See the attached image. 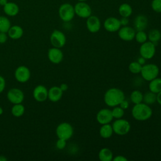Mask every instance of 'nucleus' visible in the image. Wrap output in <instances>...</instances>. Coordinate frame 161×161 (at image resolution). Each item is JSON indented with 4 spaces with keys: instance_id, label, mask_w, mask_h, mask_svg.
I'll use <instances>...</instances> for the list:
<instances>
[{
    "instance_id": "nucleus-46",
    "label": "nucleus",
    "mask_w": 161,
    "mask_h": 161,
    "mask_svg": "<svg viewBox=\"0 0 161 161\" xmlns=\"http://www.w3.org/2000/svg\"><path fill=\"white\" fill-rule=\"evenodd\" d=\"M3 113V109L0 106V115H1Z\"/></svg>"
},
{
    "instance_id": "nucleus-13",
    "label": "nucleus",
    "mask_w": 161,
    "mask_h": 161,
    "mask_svg": "<svg viewBox=\"0 0 161 161\" xmlns=\"http://www.w3.org/2000/svg\"><path fill=\"white\" fill-rule=\"evenodd\" d=\"M118 31L119 38L125 42H130L135 39L136 30L131 26H123L121 27Z\"/></svg>"
},
{
    "instance_id": "nucleus-16",
    "label": "nucleus",
    "mask_w": 161,
    "mask_h": 161,
    "mask_svg": "<svg viewBox=\"0 0 161 161\" xmlns=\"http://www.w3.org/2000/svg\"><path fill=\"white\" fill-rule=\"evenodd\" d=\"M121 27L120 21L116 17H109L104 22V28L108 32L113 33L118 31Z\"/></svg>"
},
{
    "instance_id": "nucleus-15",
    "label": "nucleus",
    "mask_w": 161,
    "mask_h": 161,
    "mask_svg": "<svg viewBox=\"0 0 161 161\" xmlns=\"http://www.w3.org/2000/svg\"><path fill=\"white\" fill-rule=\"evenodd\" d=\"M48 58L53 64H60L64 58V53L59 48L52 47L48 49L47 53Z\"/></svg>"
},
{
    "instance_id": "nucleus-18",
    "label": "nucleus",
    "mask_w": 161,
    "mask_h": 161,
    "mask_svg": "<svg viewBox=\"0 0 161 161\" xmlns=\"http://www.w3.org/2000/svg\"><path fill=\"white\" fill-rule=\"evenodd\" d=\"M148 18L143 14L137 15L133 22L134 29L136 31H144L148 25Z\"/></svg>"
},
{
    "instance_id": "nucleus-9",
    "label": "nucleus",
    "mask_w": 161,
    "mask_h": 161,
    "mask_svg": "<svg viewBox=\"0 0 161 161\" xmlns=\"http://www.w3.org/2000/svg\"><path fill=\"white\" fill-rule=\"evenodd\" d=\"M74 7L75 14L80 18L87 19L91 15V8L85 1H79Z\"/></svg>"
},
{
    "instance_id": "nucleus-47",
    "label": "nucleus",
    "mask_w": 161,
    "mask_h": 161,
    "mask_svg": "<svg viewBox=\"0 0 161 161\" xmlns=\"http://www.w3.org/2000/svg\"><path fill=\"white\" fill-rule=\"evenodd\" d=\"M78 1H87V0H77Z\"/></svg>"
},
{
    "instance_id": "nucleus-41",
    "label": "nucleus",
    "mask_w": 161,
    "mask_h": 161,
    "mask_svg": "<svg viewBox=\"0 0 161 161\" xmlns=\"http://www.w3.org/2000/svg\"><path fill=\"white\" fill-rule=\"evenodd\" d=\"M59 87H60V88L61 89V90H62L63 92L66 91L68 89V88H69L68 85H67V84H65V83H62V84H61Z\"/></svg>"
},
{
    "instance_id": "nucleus-17",
    "label": "nucleus",
    "mask_w": 161,
    "mask_h": 161,
    "mask_svg": "<svg viewBox=\"0 0 161 161\" xmlns=\"http://www.w3.org/2000/svg\"><path fill=\"white\" fill-rule=\"evenodd\" d=\"M33 97L38 102H44L48 99V89L43 85H38L33 89Z\"/></svg>"
},
{
    "instance_id": "nucleus-19",
    "label": "nucleus",
    "mask_w": 161,
    "mask_h": 161,
    "mask_svg": "<svg viewBox=\"0 0 161 161\" xmlns=\"http://www.w3.org/2000/svg\"><path fill=\"white\" fill-rule=\"evenodd\" d=\"M63 92L59 86H52L48 90V99L53 103L58 102L61 99Z\"/></svg>"
},
{
    "instance_id": "nucleus-1",
    "label": "nucleus",
    "mask_w": 161,
    "mask_h": 161,
    "mask_svg": "<svg viewBox=\"0 0 161 161\" xmlns=\"http://www.w3.org/2000/svg\"><path fill=\"white\" fill-rule=\"evenodd\" d=\"M103 99L107 106L113 108L119 105L121 101L125 99V95L121 89L111 87L105 92Z\"/></svg>"
},
{
    "instance_id": "nucleus-24",
    "label": "nucleus",
    "mask_w": 161,
    "mask_h": 161,
    "mask_svg": "<svg viewBox=\"0 0 161 161\" xmlns=\"http://www.w3.org/2000/svg\"><path fill=\"white\" fill-rule=\"evenodd\" d=\"M148 89L152 92L155 94L161 91V78L157 77L156 78L149 81Z\"/></svg>"
},
{
    "instance_id": "nucleus-6",
    "label": "nucleus",
    "mask_w": 161,
    "mask_h": 161,
    "mask_svg": "<svg viewBox=\"0 0 161 161\" xmlns=\"http://www.w3.org/2000/svg\"><path fill=\"white\" fill-rule=\"evenodd\" d=\"M111 125L114 133L120 136L126 135L131 129L130 122L123 118L116 119Z\"/></svg>"
},
{
    "instance_id": "nucleus-4",
    "label": "nucleus",
    "mask_w": 161,
    "mask_h": 161,
    "mask_svg": "<svg viewBox=\"0 0 161 161\" xmlns=\"http://www.w3.org/2000/svg\"><path fill=\"white\" fill-rule=\"evenodd\" d=\"M60 18L64 22H69L75 16L74 7L70 3H65L61 4L58 11Z\"/></svg>"
},
{
    "instance_id": "nucleus-33",
    "label": "nucleus",
    "mask_w": 161,
    "mask_h": 161,
    "mask_svg": "<svg viewBox=\"0 0 161 161\" xmlns=\"http://www.w3.org/2000/svg\"><path fill=\"white\" fill-rule=\"evenodd\" d=\"M111 112L113 118L115 119L122 118L125 114V110L123 108H121L119 106L113 107V109L111 110Z\"/></svg>"
},
{
    "instance_id": "nucleus-5",
    "label": "nucleus",
    "mask_w": 161,
    "mask_h": 161,
    "mask_svg": "<svg viewBox=\"0 0 161 161\" xmlns=\"http://www.w3.org/2000/svg\"><path fill=\"white\" fill-rule=\"evenodd\" d=\"M55 133L58 138L68 140L73 136L74 128L70 123L62 122L57 126Z\"/></svg>"
},
{
    "instance_id": "nucleus-26",
    "label": "nucleus",
    "mask_w": 161,
    "mask_h": 161,
    "mask_svg": "<svg viewBox=\"0 0 161 161\" xmlns=\"http://www.w3.org/2000/svg\"><path fill=\"white\" fill-rule=\"evenodd\" d=\"M147 36L149 41L156 44L161 39V32L158 29H152L149 31Z\"/></svg>"
},
{
    "instance_id": "nucleus-45",
    "label": "nucleus",
    "mask_w": 161,
    "mask_h": 161,
    "mask_svg": "<svg viewBox=\"0 0 161 161\" xmlns=\"http://www.w3.org/2000/svg\"><path fill=\"white\" fill-rule=\"evenodd\" d=\"M7 158L3 156V155H0V161H7Z\"/></svg>"
},
{
    "instance_id": "nucleus-2",
    "label": "nucleus",
    "mask_w": 161,
    "mask_h": 161,
    "mask_svg": "<svg viewBox=\"0 0 161 161\" xmlns=\"http://www.w3.org/2000/svg\"><path fill=\"white\" fill-rule=\"evenodd\" d=\"M152 109L143 102L134 104L131 109V115L137 121H146L152 117Z\"/></svg>"
},
{
    "instance_id": "nucleus-42",
    "label": "nucleus",
    "mask_w": 161,
    "mask_h": 161,
    "mask_svg": "<svg viewBox=\"0 0 161 161\" xmlns=\"http://www.w3.org/2000/svg\"><path fill=\"white\" fill-rule=\"evenodd\" d=\"M137 62H138L140 64H141L142 65H144V64H145V59L143 57H142L140 56V57H139L138 59L137 60Z\"/></svg>"
},
{
    "instance_id": "nucleus-29",
    "label": "nucleus",
    "mask_w": 161,
    "mask_h": 161,
    "mask_svg": "<svg viewBox=\"0 0 161 161\" xmlns=\"http://www.w3.org/2000/svg\"><path fill=\"white\" fill-rule=\"evenodd\" d=\"M11 26V21L5 16H0V32L7 33Z\"/></svg>"
},
{
    "instance_id": "nucleus-28",
    "label": "nucleus",
    "mask_w": 161,
    "mask_h": 161,
    "mask_svg": "<svg viewBox=\"0 0 161 161\" xmlns=\"http://www.w3.org/2000/svg\"><path fill=\"white\" fill-rule=\"evenodd\" d=\"M25 112V108L21 104H14L11 108V114L14 117H20L23 115Z\"/></svg>"
},
{
    "instance_id": "nucleus-31",
    "label": "nucleus",
    "mask_w": 161,
    "mask_h": 161,
    "mask_svg": "<svg viewBox=\"0 0 161 161\" xmlns=\"http://www.w3.org/2000/svg\"><path fill=\"white\" fill-rule=\"evenodd\" d=\"M142 68V65L140 64L137 61L131 62L128 65L129 71L133 74H140Z\"/></svg>"
},
{
    "instance_id": "nucleus-12",
    "label": "nucleus",
    "mask_w": 161,
    "mask_h": 161,
    "mask_svg": "<svg viewBox=\"0 0 161 161\" xmlns=\"http://www.w3.org/2000/svg\"><path fill=\"white\" fill-rule=\"evenodd\" d=\"M96 118L97 123L101 125L110 123L113 119L111 110L108 108L101 109L97 113Z\"/></svg>"
},
{
    "instance_id": "nucleus-21",
    "label": "nucleus",
    "mask_w": 161,
    "mask_h": 161,
    "mask_svg": "<svg viewBox=\"0 0 161 161\" xmlns=\"http://www.w3.org/2000/svg\"><path fill=\"white\" fill-rule=\"evenodd\" d=\"M8 36L13 40H18L22 37L23 35V30L19 25L11 26L7 32Z\"/></svg>"
},
{
    "instance_id": "nucleus-8",
    "label": "nucleus",
    "mask_w": 161,
    "mask_h": 161,
    "mask_svg": "<svg viewBox=\"0 0 161 161\" xmlns=\"http://www.w3.org/2000/svg\"><path fill=\"white\" fill-rule=\"evenodd\" d=\"M50 41L53 47L61 48L66 43V36L62 31L54 30L50 35Z\"/></svg>"
},
{
    "instance_id": "nucleus-14",
    "label": "nucleus",
    "mask_w": 161,
    "mask_h": 161,
    "mask_svg": "<svg viewBox=\"0 0 161 161\" xmlns=\"http://www.w3.org/2000/svg\"><path fill=\"white\" fill-rule=\"evenodd\" d=\"M86 27L87 30L92 33H95L100 30L101 23L99 18L94 15H91L87 18L86 20Z\"/></svg>"
},
{
    "instance_id": "nucleus-43",
    "label": "nucleus",
    "mask_w": 161,
    "mask_h": 161,
    "mask_svg": "<svg viewBox=\"0 0 161 161\" xmlns=\"http://www.w3.org/2000/svg\"><path fill=\"white\" fill-rule=\"evenodd\" d=\"M157 102L161 106V91L157 94Z\"/></svg>"
},
{
    "instance_id": "nucleus-37",
    "label": "nucleus",
    "mask_w": 161,
    "mask_h": 161,
    "mask_svg": "<svg viewBox=\"0 0 161 161\" xmlns=\"http://www.w3.org/2000/svg\"><path fill=\"white\" fill-rule=\"evenodd\" d=\"M6 33H7L0 32V43H4L8 40V35Z\"/></svg>"
},
{
    "instance_id": "nucleus-3",
    "label": "nucleus",
    "mask_w": 161,
    "mask_h": 161,
    "mask_svg": "<svg viewBox=\"0 0 161 161\" xmlns=\"http://www.w3.org/2000/svg\"><path fill=\"white\" fill-rule=\"evenodd\" d=\"M159 71V68L156 64L152 63L145 64L142 65L140 74L143 80L149 82L158 77Z\"/></svg>"
},
{
    "instance_id": "nucleus-27",
    "label": "nucleus",
    "mask_w": 161,
    "mask_h": 161,
    "mask_svg": "<svg viewBox=\"0 0 161 161\" xmlns=\"http://www.w3.org/2000/svg\"><path fill=\"white\" fill-rule=\"evenodd\" d=\"M143 93L139 91V90H134L133 91L130 96V101L132 103L134 104H138L143 102Z\"/></svg>"
},
{
    "instance_id": "nucleus-20",
    "label": "nucleus",
    "mask_w": 161,
    "mask_h": 161,
    "mask_svg": "<svg viewBox=\"0 0 161 161\" xmlns=\"http://www.w3.org/2000/svg\"><path fill=\"white\" fill-rule=\"evenodd\" d=\"M4 13L8 16H15L19 11L18 5L14 2H8L3 6Z\"/></svg>"
},
{
    "instance_id": "nucleus-25",
    "label": "nucleus",
    "mask_w": 161,
    "mask_h": 161,
    "mask_svg": "<svg viewBox=\"0 0 161 161\" xmlns=\"http://www.w3.org/2000/svg\"><path fill=\"white\" fill-rule=\"evenodd\" d=\"M118 12L121 17H130L133 12V9L131 6L128 3H123L121 4L119 8Z\"/></svg>"
},
{
    "instance_id": "nucleus-30",
    "label": "nucleus",
    "mask_w": 161,
    "mask_h": 161,
    "mask_svg": "<svg viewBox=\"0 0 161 161\" xmlns=\"http://www.w3.org/2000/svg\"><path fill=\"white\" fill-rule=\"evenodd\" d=\"M143 102L148 105L155 103L157 102V94L152 92L150 91L147 92L143 94Z\"/></svg>"
},
{
    "instance_id": "nucleus-34",
    "label": "nucleus",
    "mask_w": 161,
    "mask_h": 161,
    "mask_svg": "<svg viewBox=\"0 0 161 161\" xmlns=\"http://www.w3.org/2000/svg\"><path fill=\"white\" fill-rule=\"evenodd\" d=\"M151 7L153 11L156 13H161V0H152Z\"/></svg>"
},
{
    "instance_id": "nucleus-36",
    "label": "nucleus",
    "mask_w": 161,
    "mask_h": 161,
    "mask_svg": "<svg viewBox=\"0 0 161 161\" xmlns=\"http://www.w3.org/2000/svg\"><path fill=\"white\" fill-rule=\"evenodd\" d=\"M5 87H6L5 79L2 75H0V93L4 91Z\"/></svg>"
},
{
    "instance_id": "nucleus-11",
    "label": "nucleus",
    "mask_w": 161,
    "mask_h": 161,
    "mask_svg": "<svg viewBox=\"0 0 161 161\" xmlns=\"http://www.w3.org/2000/svg\"><path fill=\"white\" fill-rule=\"evenodd\" d=\"M7 98L12 104L22 103L25 95L23 92L18 88H11L7 92Z\"/></svg>"
},
{
    "instance_id": "nucleus-32",
    "label": "nucleus",
    "mask_w": 161,
    "mask_h": 161,
    "mask_svg": "<svg viewBox=\"0 0 161 161\" xmlns=\"http://www.w3.org/2000/svg\"><path fill=\"white\" fill-rule=\"evenodd\" d=\"M136 42L142 44L148 40L147 34L144 31H136L135 36Z\"/></svg>"
},
{
    "instance_id": "nucleus-44",
    "label": "nucleus",
    "mask_w": 161,
    "mask_h": 161,
    "mask_svg": "<svg viewBox=\"0 0 161 161\" xmlns=\"http://www.w3.org/2000/svg\"><path fill=\"white\" fill-rule=\"evenodd\" d=\"M8 2V0H0V5L3 7Z\"/></svg>"
},
{
    "instance_id": "nucleus-39",
    "label": "nucleus",
    "mask_w": 161,
    "mask_h": 161,
    "mask_svg": "<svg viewBox=\"0 0 161 161\" xmlns=\"http://www.w3.org/2000/svg\"><path fill=\"white\" fill-rule=\"evenodd\" d=\"M119 106L125 110V109H126L129 107V103L127 100H126L125 99L123 101H121V103L119 104Z\"/></svg>"
},
{
    "instance_id": "nucleus-22",
    "label": "nucleus",
    "mask_w": 161,
    "mask_h": 161,
    "mask_svg": "<svg viewBox=\"0 0 161 161\" xmlns=\"http://www.w3.org/2000/svg\"><path fill=\"white\" fill-rule=\"evenodd\" d=\"M113 129L110 123L102 125L99 129V135L101 138L107 139L112 136L113 134Z\"/></svg>"
},
{
    "instance_id": "nucleus-40",
    "label": "nucleus",
    "mask_w": 161,
    "mask_h": 161,
    "mask_svg": "<svg viewBox=\"0 0 161 161\" xmlns=\"http://www.w3.org/2000/svg\"><path fill=\"white\" fill-rule=\"evenodd\" d=\"M119 21H120L121 26H127L129 23V19H128V18H127V17H121V18L119 19Z\"/></svg>"
},
{
    "instance_id": "nucleus-7",
    "label": "nucleus",
    "mask_w": 161,
    "mask_h": 161,
    "mask_svg": "<svg viewBox=\"0 0 161 161\" xmlns=\"http://www.w3.org/2000/svg\"><path fill=\"white\" fill-rule=\"evenodd\" d=\"M140 55L145 60L152 58L156 52V45L152 42L147 40L141 44L139 49Z\"/></svg>"
},
{
    "instance_id": "nucleus-38",
    "label": "nucleus",
    "mask_w": 161,
    "mask_h": 161,
    "mask_svg": "<svg viewBox=\"0 0 161 161\" xmlns=\"http://www.w3.org/2000/svg\"><path fill=\"white\" fill-rule=\"evenodd\" d=\"M113 161H127L128 158H126L123 155H116L114 157H113Z\"/></svg>"
},
{
    "instance_id": "nucleus-23",
    "label": "nucleus",
    "mask_w": 161,
    "mask_h": 161,
    "mask_svg": "<svg viewBox=\"0 0 161 161\" xmlns=\"http://www.w3.org/2000/svg\"><path fill=\"white\" fill-rule=\"evenodd\" d=\"M98 157L101 161H112L113 158V153L109 148L104 147L99 150Z\"/></svg>"
},
{
    "instance_id": "nucleus-10",
    "label": "nucleus",
    "mask_w": 161,
    "mask_h": 161,
    "mask_svg": "<svg viewBox=\"0 0 161 161\" xmlns=\"http://www.w3.org/2000/svg\"><path fill=\"white\" fill-rule=\"evenodd\" d=\"M31 77L30 69L25 66L20 65L16 68L14 72V77L16 80L20 83H25L29 80Z\"/></svg>"
},
{
    "instance_id": "nucleus-35",
    "label": "nucleus",
    "mask_w": 161,
    "mask_h": 161,
    "mask_svg": "<svg viewBox=\"0 0 161 161\" xmlns=\"http://www.w3.org/2000/svg\"><path fill=\"white\" fill-rule=\"evenodd\" d=\"M67 145V140L62 138H58L57 141L56 142L55 145L57 149L58 150H63L65 148Z\"/></svg>"
}]
</instances>
